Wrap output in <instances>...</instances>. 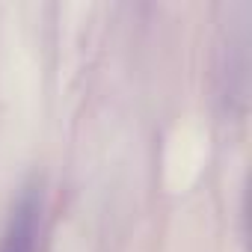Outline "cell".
Returning <instances> with one entry per match:
<instances>
[{
  "label": "cell",
  "instance_id": "cell-1",
  "mask_svg": "<svg viewBox=\"0 0 252 252\" xmlns=\"http://www.w3.org/2000/svg\"><path fill=\"white\" fill-rule=\"evenodd\" d=\"M39 228H42V193L27 187L15 202L6 231L0 237V252H39Z\"/></svg>",
  "mask_w": 252,
  "mask_h": 252
}]
</instances>
